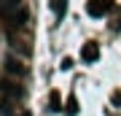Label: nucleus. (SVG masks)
<instances>
[{"label": "nucleus", "mask_w": 121, "mask_h": 116, "mask_svg": "<svg viewBox=\"0 0 121 116\" xmlns=\"http://www.w3.org/2000/svg\"><path fill=\"white\" fill-rule=\"evenodd\" d=\"M110 11V0H89L86 3V14L89 16H105Z\"/></svg>", "instance_id": "obj_2"}, {"label": "nucleus", "mask_w": 121, "mask_h": 116, "mask_svg": "<svg viewBox=\"0 0 121 116\" xmlns=\"http://www.w3.org/2000/svg\"><path fill=\"white\" fill-rule=\"evenodd\" d=\"M0 14L13 27H24L27 24V8L22 5V0H0Z\"/></svg>", "instance_id": "obj_1"}, {"label": "nucleus", "mask_w": 121, "mask_h": 116, "mask_svg": "<svg viewBox=\"0 0 121 116\" xmlns=\"http://www.w3.org/2000/svg\"><path fill=\"white\" fill-rule=\"evenodd\" d=\"M81 60L83 62H97L99 60V46L97 43H86V46L81 49Z\"/></svg>", "instance_id": "obj_3"}, {"label": "nucleus", "mask_w": 121, "mask_h": 116, "mask_svg": "<svg viewBox=\"0 0 121 116\" xmlns=\"http://www.w3.org/2000/svg\"><path fill=\"white\" fill-rule=\"evenodd\" d=\"M67 113H78V103H75V97H70L67 100V108H65Z\"/></svg>", "instance_id": "obj_7"}, {"label": "nucleus", "mask_w": 121, "mask_h": 116, "mask_svg": "<svg viewBox=\"0 0 121 116\" xmlns=\"http://www.w3.org/2000/svg\"><path fill=\"white\" fill-rule=\"evenodd\" d=\"M51 8H54V14H56V16H65V11H67V0H54V3H51Z\"/></svg>", "instance_id": "obj_5"}, {"label": "nucleus", "mask_w": 121, "mask_h": 116, "mask_svg": "<svg viewBox=\"0 0 121 116\" xmlns=\"http://www.w3.org/2000/svg\"><path fill=\"white\" fill-rule=\"evenodd\" d=\"M73 68V60H70V57H65V60H62V70H70Z\"/></svg>", "instance_id": "obj_8"}, {"label": "nucleus", "mask_w": 121, "mask_h": 116, "mask_svg": "<svg viewBox=\"0 0 121 116\" xmlns=\"http://www.w3.org/2000/svg\"><path fill=\"white\" fill-rule=\"evenodd\" d=\"M8 73H16V76H22L24 73V68L19 62H13V60H8Z\"/></svg>", "instance_id": "obj_6"}, {"label": "nucleus", "mask_w": 121, "mask_h": 116, "mask_svg": "<svg viewBox=\"0 0 121 116\" xmlns=\"http://www.w3.org/2000/svg\"><path fill=\"white\" fill-rule=\"evenodd\" d=\"M62 108V100H59V92H51V95H48V111H59Z\"/></svg>", "instance_id": "obj_4"}]
</instances>
